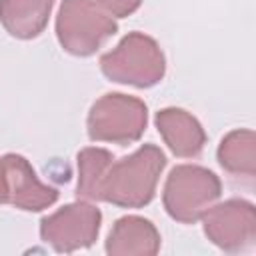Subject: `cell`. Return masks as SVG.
Segmentation results:
<instances>
[{
	"label": "cell",
	"instance_id": "6da1fadb",
	"mask_svg": "<svg viewBox=\"0 0 256 256\" xmlns=\"http://www.w3.org/2000/svg\"><path fill=\"white\" fill-rule=\"evenodd\" d=\"M166 156L156 144H142L130 156L112 160L98 188V202L118 208H144L156 194Z\"/></svg>",
	"mask_w": 256,
	"mask_h": 256
},
{
	"label": "cell",
	"instance_id": "7a4b0ae2",
	"mask_svg": "<svg viewBox=\"0 0 256 256\" xmlns=\"http://www.w3.org/2000/svg\"><path fill=\"white\" fill-rule=\"evenodd\" d=\"M100 70L112 82L150 88L164 78L166 58L152 36L130 32L114 50L100 58Z\"/></svg>",
	"mask_w": 256,
	"mask_h": 256
},
{
	"label": "cell",
	"instance_id": "3957f363",
	"mask_svg": "<svg viewBox=\"0 0 256 256\" xmlns=\"http://www.w3.org/2000/svg\"><path fill=\"white\" fill-rule=\"evenodd\" d=\"M220 178L196 164H180L172 168L162 190V204L170 218L182 224H194L220 198Z\"/></svg>",
	"mask_w": 256,
	"mask_h": 256
},
{
	"label": "cell",
	"instance_id": "277c9868",
	"mask_svg": "<svg viewBox=\"0 0 256 256\" xmlns=\"http://www.w3.org/2000/svg\"><path fill=\"white\" fill-rule=\"evenodd\" d=\"M148 124L146 104L130 94L110 92L100 96L86 120L88 136L92 142H112L128 146L142 138Z\"/></svg>",
	"mask_w": 256,
	"mask_h": 256
},
{
	"label": "cell",
	"instance_id": "5b68a950",
	"mask_svg": "<svg viewBox=\"0 0 256 256\" xmlns=\"http://www.w3.org/2000/svg\"><path fill=\"white\" fill-rule=\"evenodd\" d=\"M116 32L114 18L90 0H62L56 16V36L68 54L92 56Z\"/></svg>",
	"mask_w": 256,
	"mask_h": 256
},
{
	"label": "cell",
	"instance_id": "8992f818",
	"mask_svg": "<svg viewBox=\"0 0 256 256\" xmlns=\"http://www.w3.org/2000/svg\"><path fill=\"white\" fill-rule=\"evenodd\" d=\"M102 212L90 202L78 200L62 206L54 214L40 220V236L56 252L70 254L88 248L100 234Z\"/></svg>",
	"mask_w": 256,
	"mask_h": 256
},
{
	"label": "cell",
	"instance_id": "52a82bcc",
	"mask_svg": "<svg viewBox=\"0 0 256 256\" xmlns=\"http://www.w3.org/2000/svg\"><path fill=\"white\" fill-rule=\"evenodd\" d=\"M206 238L224 252H244L256 240V208L242 198H230L212 204L202 216Z\"/></svg>",
	"mask_w": 256,
	"mask_h": 256
},
{
	"label": "cell",
	"instance_id": "ba28073f",
	"mask_svg": "<svg viewBox=\"0 0 256 256\" xmlns=\"http://www.w3.org/2000/svg\"><path fill=\"white\" fill-rule=\"evenodd\" d=\"M6 182H8V202L26 212H40L58 200V190L44 184L32 164L20 154L2 156Z\"/></svg>",
	"mask_w": 256,
	"mask_h": 256
},
{
	"label": "cell",
	"instance_id": "9c48e42d",
	"mask_svg": "<svg viewBox=\"0 0 256 256\" xmlns=\"http://www.w3.org/2000/svg\"><path fill=\"white\" fill-rule=\"evenodd\" d=\"M156 128L174 156L194 158L206 144L202 124L182 108H162L156 114Z\"/></svg>",
	"mask_w": 256,
	"mask_h": 256
},
{
	"label": "cell",
	"instance_id": "30bf717a",
	"mask_svg": "<svg viewBox=\"0 0 256 256\" xmlns=\"http://www.w3.org/2000/svg\"><path fill=\"white\" fill-rule=\"evenodd\" d=\"M160 250V232L142 216H124L114 222L106 252L110 256H154Z\"/></svg>",
	"mask_w": 256,
	"mask_h": 256
},
{
	"label": "cell",
	"instance_id": "8fae6325",
	"mask_svg": "<svg viewBox=\"0 0 256 256\" xmlns=\"http://www.w3.org/2000/svg\"><path fill=\"white\" fill-rule=\"evenodd\" d=\"M54 0H0V24L20 40L36 38L44 32Z\"/></svg>",
	"mask_w": 256,
	"mask_h": 256
},
{
	"label": "cell",
	"instance_id": "7c38bea8",
	"mask_svg": "<svg viewBox=\"0 0 256 256\" xmlns=\"http://www.w3.org/2000/svg\"><path fill=\"white\" fill-rule=\"evenodd\" d=\"M218 162L220 166L238 178H246L248 182L256 176V136L252 130L240 128L228 132L218 146Z\"/></svg>",
	"mask_w": 256,
	"mask_h": 256
},
{
	"label": "cell",
	"instance_id": "4fadbf2b",
	"mask_svg": "<svg viewBox=\"0 0 256 256\" xmlns=\"http://www.w3.org/2000/svg\"><path fill=\"white\" fill-rule=\"evenodd\" d=\"M76 160H78V186H76L78 198L98 202V188L102 176L114 160L112 152L106 148L90 146V148H82Z\"/></svg>",
	"mask_w": 256,
	"mask_h": 256
},
{
	"label": "cell",
	"instance_id": "5bb4252c",
	"mask_svg": "<svg viewBox=\"0 0 256 256\" xmlns=\"http://www.w3.org/2000/svg\"><path fill=\"white\" fill-rule=\"evenodd\" d=\"M92 4H96L102 12H106L108 16L112 18H124V16H130L134 14L142 0H90Z\"/></svg>",
	"mask_w": 256,
	"mask_h": 256
},
{
	"label": "cell",
	"instance_id": "9a60e30c",
	"mask_svg": "<svg viewBox=\"0 0 256 256\" xmlns=\"http://www.w3.org/2000/svg\"><path fill=\"white\" fill-rule=\"evenodd\" d=\"M8 202V182H6V172H4V162L0 158V204Z\"/></svg>",
	"mask_w": 256,
	"mask_h": 256
}]
</instances>
